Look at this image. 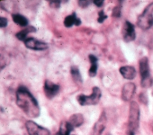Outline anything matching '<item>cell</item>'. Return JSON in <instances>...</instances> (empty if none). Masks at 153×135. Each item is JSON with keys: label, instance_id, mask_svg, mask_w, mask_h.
<instances>
[{"label": "cell", "instance_id": "cell-1", "mask_svg": "<svg viewBox=\"0 0 153 135\" xmlns=\"http://www.w3.org/2000/svg\"><path fill=\"white\" fill-rule=\"evenodd\" d=\"M16 103L27 117L35 118L39 116L40 108L38 102L25 86H21L17 89Z\"/></svg>", "mask_w": 153, "mask_h": 135}, {"label": "cell", "instance_id": "cell-2", "mask_svg": "<svg viewBox=\"0 0 153 135\" xmlns=\"http://www.w3.org/2000/svg\"><path fill=\"white\" fill-rule=\"evenodd\" d=\"M140 120V108L138 103L131 101L130 103L128 119V135H135L139 128Z\"/></svg>", "mask_w": 153, "mask_h": 135}, {"label": "cell", "instance_id": "cell-3", "mask_svg": "<svg viewBox=\"0 0 153 135\" xmlns=\"http://www.w3.org/2000/svg\"><path fill=\"white\" fill-rule=\"evenodd\" d=\"M139 72L141 76L140 84L143 88H149L153 84V79L151 76L148 58L142 57L139 60Z\"/></svg>", "mask_w": 153, "mask_h": 135}, {"label": "cell", "instance_id": "cell-4", "mask_svg": "<svg viewBox=\"0 0 153 135\" xmlns=\"http://www.w3.org/2000/svg\"><path fill=\"white\" fill-rule=\"evenodd\" d=\"M137 26L142 30H148L153 26V2L149 4L139 15Z\"/></svg>", "mask_w": 153, "mask_h": 135}, {"label": "cell", "instance_id": "cell-5", "mask_svg": "<svg viewBox=\"0 0 153 135\" xmlns=\"http://www.w3.org/2000/svg\"><path fill=\"white\" fill-rule=\"evenodd\" d=\"M101 96L102 92L100 89L98 87L94 86L92 89L91 95H85L84 94H80L76 96V100L81 106L94 105L99 102Z\"/></svg>", "mask_w": 153, "mask_h": 135}, {"label": "cell", "instance_id": "cell-6", "mask_svg": "<svg viewBox=\"0 0 153 135\" xmlns=\"http://www.w3.org/2000/svg\"><path fill=\"white\" fill-rule=\"evenodd\" d=\"M25 126L29 135H50V132L48 129L32 120L27 121Z\"/></svg>", "mask_w": 153, "mask_h": 135}, {"label": "cell", "instance_id": "cell-7", "mask_svg": "<svg viewBox=\"0 0 153 135\" xmlns=\"http://www.w3.org/2000/svg\"><path fill=\"white\" fill-rule=\"evenodd\" d=\"M123 39L126 42L133 41L136 38L134 26L128 21H125L122 30Z\"/></svg>", "mask_w": 153, "mask_h": 135}, {"label": "cell", "instance_id": "cell-8", "mask_svg": "<svg viewBox=\"0 0 153 135\" xmlns=\"http://www.w3.org/2000/svg\"><path fill=\"white\" fill-rule=\"evenodd\" d=\"M24 43L26 48L35 51H44L48 48L47 43L33 37L27 38L24 41Z\"/></svg>", "mask_w": 153, "mask_h": 135}, {"label": "cell", "instance_id": "cell-9", "mask_svg": "<svg viewBox=\"0 0 153 135\" xmlns=\"http://www.w3.org/2000/svg\"><path fill=\"white\" fill-rule=\"evenodd\" d=\"M60 86L57 84H55L52 81L46 80L44 85V92L46 97L51 99L53 98L59 93Z\"/></svg>", "mask_w": 153, "mask_h": 135}, {"label": "cell", "instance_id": "cell-10", "mask_svg": "<svg viewBox=\"0 0 153 135\" xmlns=\"http://www.w3.org/2000/svg\"><path fill=\"white\" fill-rule=\"evenodd\" d=\"M106 117L105 113L103 112L98 120L94 124L91 131V135H101L106 127Z\"/></svg>", "mask_w": 153, "mask_h": 135}, {"label": "cell", "instance_id": "cell-11", "mask_svg": "<svg viewBox=\"0 0 153 135\" xmlns=\"http://www.w3.org/2000/svg\"><path fill=\"white\" fill-rule=\"evenodd\" d=\"M136 91V86L133 83H126L121 91V98L124 101H130Z\"/></svg>", "mask_w": 153, "mask_h": 135}, {"label": "cell", "instance_id": "cell-12", "mask_svg": "<svg viewBox=\"0 0 153 135\" xmlns=\"http://www.w3.org/2000/svg\"><path fill=\"white\" fill-rule=\"evenodd\" d=\"M122 76L127 80H133L136 76V71L135 68L130 65H126L121 67L119 70Z\"/></svg>", "mask_w": 153, "mask_h": 135}, {"label": "cell", "instance_id": "cell-13", "mask_svg": "<svg viewBox=\"0 0 153 135\" xmlns=\"http://www.w3.org/2000/svg\"><path fill=\"white\" fill-rule=\"evenodd\" d=\"M63 23L65 27H71L74 24L76 26H79L81 24V21L79 18L77 17L76 13L74 12L72 14L68 15L65 18Z\"/></svg>", "mask_w": 153, "mask_h": 135}, {"label": "cell", "instance_id": "cell-14", "mask_svg": "<svg viewBox=\"0 0 153 135\" xmlns=\"http://www.w3.org/2000/svg\"><path fill=\"white\" fill-rule=\"evenodd\" d=\"M84 119L82 114L79 113H76L72 114L69 118L68 122L71 124V125L75 128L76 127H79L84 123Z\"/></svg>", "mask_w": 153, "mask_h": 135}, {"label": "cell", "instance_id": "cell-15", "mask_svg": "<svg viewBox=\"0 0 153 135\" xmlns=\"http://www.w3.org/2000/svg\"><path fill=\"white\" fill-rule=\"evenodd\" d=\"M36 31V29L33 26H28L26 27L25 29L19 32L16 34V37L20 40H25L26 39V36L28 33L35 32Z\"/></svg>", "mask_w": 153, "mask_h": 135}, {"label": "cell", "instance_id": "cell-16", "mask_svg": "<svg viewBox=\"0 0 153 135\" xmlns=\"http://www.w3.org/2000/svg\"><path fill=\"white\" fill-rule=\"evenodd\" d=\"M12 19L13 21L22 27H25L28 24V20L23 15L19 14H12Z\"/></svg>", "mask_w": 153, "mask_h": 135}, {"label": "cell", "instance_id": "cell-17", "mask_svg": "<svg viewBox=\"0 0 153 135\" xmlns=\"http://www.w3.org/2000/svg\"><path fill=\"white\" fill-rule=\"evenodd\" d=\"M71 74L74 81L76 84H81L82 82V77L78 68L76 66L71 67Z\"/></svg>", "mask_w": 153, "mask_h": 135}, {"label": "cell", "instance_id": "cell-18", "mask_svg": "<svg viewBox=\"0 0 153 135\" xmlns=\"http://www.w3.org/2000/svg\"><path fill=\"white\" fill-rule=\"evenodd\" d=\"M122 3H119L118 5L115 7L112 10V16L115 17H120L121 16V8H122Z\"/></svg>", "mask_w": 153, "mask_h": 135}, {"label": "cell", "instance_id": "cell-19", "mask_svg": "<svg viewBox=\"0 0 153 135\" xmlns=\"http://www.w3.org/2000/svg\"><path fill=\"white\" fill-rule=\"evenodd\" d=\"M97 67H98V64L97 63H94L91 64V67L89 68L88 70V74L90 77H93L96 76L97 74Z\"/></svg>", "mask_w": 153, "mask_h": 135}, {"label": "cell", "instance_id": "cell-20", "mask_svg": "<svg viewBox=\"0 0 153 135\" xmlns=\"http://www.w3.org/2000/svg\"><path fill=\"white\" fill-rule=\"evenodd\" d=\"M139 101L144 104V105H147L148 103V99L147 95L145 93H140L139 95Z\"/></svg>", "mask_w": 153, "mask_h": 135}, {"label": "cell", "instance_id": "cell-21", "mask_svg": "<svg viewBox=\"0 0 153 135\" xmlns=\"http://www.w3.org/2000/svg\"><path fill=\"white\" fill-rule=\"evenodd\" d=\"M99 14V17L97 18V21L99 23H102L105 20H106L108 17V16L106 15L104 13V11L103 10H101L98 13Z\"/></svg>", "mask_w": 153, "mask_h": 135}, {"label": "cell", "instance_id": "cell-22", "mask_svg": "<svg viewBox=\"0 0 153 135\" xmlns=\"http://www.w3.org/2000/svg\"><path fill=\"white\" fill-rule=\"evenodd\" d=\"M91 2V1H88V0H79L78 1V5L83 8H87Z\"/></svg>", "mask_w": 153, "mask_h": 135}, {"label": "cell", "instance_id": "cell-23", "mask_svg": "<svg viewBox=\"0 0 153 135\" xmlns=\"http://www.w3.org/2000/svg\"><path fill=\"white\" fill-rule=\"evenodd\" d=\"M48 2L50 7L58 8L60 7V4L62 1H48Z\"/></svg>", "mask_w": 153, "mask_h": 135}, {"label": "cell", "instance_id": "cell-24", "mask_svg": "<svg viewBox=\"0 0 153 135\" xmlns=\"http://www.w3.org/2000/svg\"><path fill=\"white\" fill-rule=\"evenodd\" d=\"M8 20L5 17H0V27L1 28L5 27L7 26Z\"/></svg>", "mask_w": 153, "mask_h": 135}, {"label": "cell", "instance_id": "cell-25", "mask_svg": "<svg viewBox=\"0 0 153 135\" xmlns=\"http://www.w3.org/2000/svg\"><path fill=\"white\" fill-rule=\"evenodd\" d=\"M88 58H89V60H90V62L91 64L97 63L98 59L95 55H94L93 54H90L88 55Z\"/></svg>", "mask_w": 153, "mask_h": 135}, {"label": "cell", "instance_id": "cell-26", "mask_svg": "<svg viewBox=\"0 0 153 135\" xmlns=\"http://www.w3.org/2000/svg\"><path fill=\"white\" fill-rule=\"evenodd\" d=\"M93 2L94 4V5H96L97 7H100L102 6L104 1L103 0H96V1L94 0V1H93Z\"/></svg>", "mask_w": 153, "mask_h": 135}, {"label": "cell", "instance_id": "cell-27", "mask_svg": "<svg viewBox=\"0 0 153 135\" xmlns=\"http://www.w3.org/2000/svg\"><path fill=\"white\" fill-rule=\"evenodd\" d=\"M55 135H63V134H62V133H60V132H59V131H58L57 133H56V134H55Z\"/></svg>", "mask_w": 153, "mask_h": 135}, {"label": "cell", "instance_id": "cell-28", "mask_svg": "<svg viewBox=\"0 0 153 135\" xmlns=\"http://www.w3.org/2000/svg\"><path fill=\"white\" fill-rule=\"evenodd\" d=\"M4 135H8V134H4Z\"/></svg>", "mask_w": 153, "mask_h": 135}, {"label": "cell", "instance_id": "cell-29", "mask_svg": "<svg viewBox=\"0 0 153 135\" xmlns=\"http://www.w3.org/2000/svg\"><path fill=\"white\" fill-rule=\"evenodd\" d=\"M73 135H74V134H73Z\"/></svg>", "mask_w": 153, "mask_h": 135}]
</instances>
